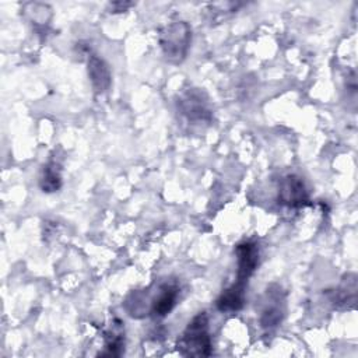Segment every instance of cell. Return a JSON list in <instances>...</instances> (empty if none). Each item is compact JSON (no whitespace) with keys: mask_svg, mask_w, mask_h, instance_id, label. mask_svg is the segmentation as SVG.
<instances>
[{"mask_svg":"<svg viewBox=\"0 0 358 358\" xmlns=\"http://www.w3.org/2000/svg\"><path fill=\"white\" fill-rule=\"evenodd\" d=\"M245 291L246 288H242L236 284H232L228 287L217 299L215 305L217 309L221 312H235L239 310L243 306L245 302Z\"/></svg>","mask_w":358,"mask_h":358,"instance_id":"8fae6325","label":"cell"},{"mask_svg":"<svg viewBox=\"0 0 358 358\" xmlns=\"http://www.w3.org/2000/svg\"><path fill=\"white\" fill-rule=\"evenodd\" d=\"M130 6H133V3H113L112 8H113V13H119V11H124Z\"/></svg>","mask_w":358,"mask_h":358,"instance_id":"4fadbf2b","label":"cell"},{"mask_svg":"<svg viewBox=\"0 0 358 358\" xmlns=\"http://www.w3.org/2000/svg\"><path fill=\"white\" fill-rule=\"evenodd\" d=\"M87 71L95 94H103L110 87V70L109 66L96 55H90L87 62Z\"/></svg>","mask_w":358,"mask_h":358,"instance_id":"ba28073f","label":"cell"},{"mask_svg":"<svg viewBox=\"0 0 358 358\" xmlns=\"http://www.w3.org/2000/svg\"><path fill=\"white\" fill-rule=\"evenodd\" d=\"M192 42V28L186 21H173L162 28L159 45L165 59L171 63L185 60Z\"/></svg>","mask_w":358,"mask_h":358,"instance_id":"7a4b0ae2","label":"cell"},{"mask_svg":"<svg viewBox=\"0 0 358 358\" xmlns=\"http://www.w3.org/2000/svg\"><path fill=\"white\" fill-rule=\"evenodd\" d=\"M235 255L238 263L235 284L246 288L249 278L259 264V246L252 241H245L236 246Z\"/></svg>","mask_w":358,"mask_h":358,"instance_id":"5b68a950","label":"cell"},{"mask_svg":"<svg viewBox=\"0 0 358 358\" xmlns=\"http://www.w3.org/2000/svg\"><path fill=\"white\" fill-rule=\"evenodd\" d=\"M178 350L185 357H208L213 352L208 316L206 312L197 313L183 330L178 340Z\"/></svg>","mask_w":358,"mask_h":358,"instance_id":"6da1fadb","label":"cell"},{"mask_svg":"<svg viewBox=\"0 0 358 358\" xmlns=\"http://www.w3.org/2000/svg\"><path fill=\"white\" fill-rule=\"evenodd\" d=\"M39 186L42 192L52 193L60 189L62 186V166L56 159H50L42 169L39 178Z\"/></svg>","mask_w":358,"mask_h":358,"instance_id":"7c38bea8","label":"cell"},{"mask_svg":"<svg viewBox=\"0 0 358 358\" xmlns=\"http://www.w3.org/2000/svg\"><path fill=\"white\" fill-rule=\"evenodd\" d=\"M278 201L294 208L306 206L309 197L303 180L296 175L284 176L278 187Z\"/></svg>","mask_w":358,"mask_h":358,"instance_id":"8992f818","label":"cell"},{"mask_svg":"<svg viewBox=\"0 0 358 358\" xmlns=\"http://www.w3.org/2000/svg\"><path fill=\"white\" fill-rule=\"evenodd\" d=\"M178 296H179V287L176 284L173 282L162 284L158 288L155 296L151 299L150 313L155 317L166 316L176 305Z\"/></svg>","mask_w":358,"mask_h":358,"instance_id":"52a82bcc","label":"cell"},{"mask_svg":"<svg viewBox=\"0 0 358 358\" xmlns=\"http://www.w3.org/2000/svg\"><path fill=\"white\" fill-rule=\"evenodd\" d=\"M285 315V294L280 285H270L262 299L260 324L267 330L275 329Z\"/></svg>","mask_w":358,"mask_h":358,"instance_id":"277c9868","label":"cell"},{"mask_svg":"<svg viewBox=\"0 0 358 358\" xmlns=\"http://www.w3.org/2000/svg\"><path fill=\"white\" fill-rule=\"evenodd\" d=\"M180 115L193 124L210 123L213 119V110L208 98L204 91L199 88H187L176 101Z\"/></svg>","mask_w":358,"mask_h":358,"instance_id":"3957f363","label":"cell"},{"mask_svg":"<svg viewBox=\"0 0 358 358\" xmlns=\"http://www.w3.org/2000/svg\"><path fill=\"white\" fill-rule=\"evenodd\" d=\"M124 351V330L120 320L115 319L110 329L105 331V351L99 355L119 357Z\"/></svg>","mask_w":358,"mask_h":358,"instance_id":"30bf717a","label":"cell"},{"mask_svg":"<svg viewBox=\"0 0 358 358\" xmlns=\"http://www.w3.org/2000/svg\"><path fill=\"white\" fill-rule=\"evenodd\" d=\"M333 303L338 309H351L357 301V275L345 274L333 292Z\"/></svg>","mask_w":358,"mask_h":358,"instance_id":"9c48e42d","label":"cell"}]
</instances>
